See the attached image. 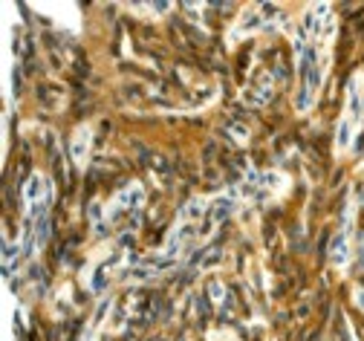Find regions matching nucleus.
Returning <instances> with one entry per match:
<instances>
[{
    "instance_id": "f03ea898",
    "label": "nucleus",
    "mask_w": 364,
    "mask_h": 341,
    "mask_svg": "<svg viewBox=\"0 0 364 341\" xmlns=\"http://www.w3.org/2000/svg\"><path fill=\"white\" fill-rule=\"evenodd\" d=\"M142 203H145V188H142L139 182H130L127 188H122L116 197L110 200L105 220H107V223H116V220L124 217V214H136V211L142 209Z\"/></svg>"
},
{
    "instance_id": "f257e3e1",
    "label": "nucleus",
    "mask_w": 364,
    "mask_h": 341,
    "mask_svg": "<svg viewBox=\"0 0 364 341\" xmlns=\"http://www.w3.org/2000/svg\"><path fill=\"white\" fill-rule=\"evenodd\" d=\"M50 206H53V182L47 174H29L23 185V211L29 223H47L50 220Z\"/></svg>"
},
{
    "instance_id": "20e7f679",
    "label": "nucleus",
    "mask_w": 364,
    "mask_h": 341,
    "mask_svg": "<svg viewBox=\"0 0 364 341\" xmlns=\"http://www.w3.org/2000/svg\"><path fill=\"white\" fill-rule=\"evenodd\" d=\"M90 145H93V133H90V125H84V127L75 130V136H73V142H70V154H73V162H75L78 168L87 165Z\"/></svg>"
},
{
    "instance_id": "7ed1b4c3",
    "label": "nucleus",
    "mask_w": 364,
    "mask_h": 341,
    "mask_svg": "<svg viewBox=\"0 0 364 341\" xmlns=\"http://www.w3.org/2000/svg\"><path fill=\"white\" fill-rule=\"evenodd\" d=\"M350 234H353V206H350L341 229L336 231V237L330 243V261L336 266H347V261H350Z\"/></svg>"
}]
</instances>
